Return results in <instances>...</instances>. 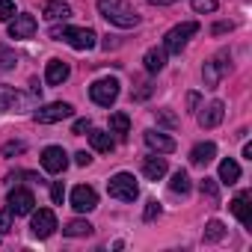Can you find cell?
Returning a JSON list of instances; mask_svg holds the SVG:
<instances>
[{
    "instance_id": "cell-1",
    "label": "cell",
    "mask_w": 252,
    "mask_h": 252,
    "mask_svg": "<svg viewBox=\"0 0 252 252\" xmlns=\"http://www.w3.org/2000/svg\"><path fill=\"white\" fill-rule=\"evenodd\" d=\"M98 15L122 30H131L140 24V12L128 3V0H98Z\"/></svg>"
},
{
    "instance_id": "cell-2",
    "label": "cell",
    "mask_w": 252,
    "mask_h": 252,
    "mask_svg": "<svg viewBox=\"0 0 252 252\" xmlns=\"http://www.w3.org/2000/svg\"><path fill=\"white\" fill-rule=\"evenodd\" d=\"M51 36L54 39H65L74 51H92L98 45V36L89 27H63V30H51Z\"/></svg>"
},
{
    "instance_id": "cell-3",
    "label": "cell",
    "mask_w": 252,
    "mask_h": 252,
    "mask_svg": "<svg viewBox=\"0 0 252 252\" xmlns=\"http://www.w3.org/2000/svg\"><path fill=\"white\" fill-rule=\"evenodd\" d=\"M107 193L113 199H119V202H134L140 196V187H137V181H134L131 172H119V175H113L107 181Z\"/></svg>"
},
{
    "instance_id": "cell-4",
    "label": "cell",
    "mask_w": 252,
    "mask_h": 252,
    "mask_svg": "<svg viewBox=\"0 0 252 252\" xmlns=\"http://www.w3.org/2000/svg\"><path fill=\"white\" fill-rule=\"evenodd\" d=\"M228 71H231V54H228V51H220V54H217L214 60H208V63H205V68H202L205 86H208V89L220 86V80H222Z\"/></svg>"
},
{
    "instance_id": "cell-5",
    "label": "cell",
    "mask_w": 252,
    "mask_h": 252,
    "mask_svg": "<svg viewBox=\"0 0 252 252\" xmlns=\"http://www.w3.org/2000/svg\"><path fill=\"white\" fill-rule=\"evenodd\" d=\"M199 33V24L196 21H184V24H178V27H172L169 33H166V39H163V51L166 54H181V48L190 42V36H196Z\"/></svg>"
},
{
    "instance_id": "cell-6",
    "label": "cell",
    "mask_w": 252,
    "mask_h": 252,
    "mask_svg": "<svg viewBox=\"0 0 252 252\" xmlns=\"http://www.w3.org/2000/svg\"><path fill=\"white\" fill-rule=\"evenodd\" d=\"M89 98L98 104V107H110L116 98H119V80L113 77H101L89 86Z\"/></svg>"
},
{
    "instance_id": "cell-7",
    "label": "cell",
    "mask_w": 252,
    "mask_h": 252,
    "mask_svg": "<svg viewBox=\"0 0 252 252\" xmlns=\"http://www.w3.org/2000/svg\"><path fill=\"white\" fill-rule=\"evenodd\" d=\"M30 107L27 95L18 92L15 86H0V110L3 113H24Z\"/></svg>"
},
{
    "instance_id": "cell-8",
    "label": "cell",
    "mask_w": 252,
    "mask_h": 252,
    "mask_svg": "<svg viewBox=\"0 0 252 252\" xmlns=\"http://www.w3.org/2000/svg\"><path fill=\"white\" fill-rule=\"evenodd\" d=\"M6 202H9V211H12L15 217H27V214H33V208H36V199H33V193H30V190H24V187H15V190H9Z\"/></svg>"
},
{
    "instance_id": "cell-9",
    "label": "cell",
    "mask_w": 252,
    "mask_h": 252,
    "mask_svg": "<svg viewBox=\"0 0 252 252\" xmlns=\"http://www.w3.org/2000/svg\"><path fill=\"white\" fill-rule=\"evenodd\" d=\"M71 104H65V101H54V104H48V107H39L36 110V122L39 125H54V122H63V119H68L71 116Z\"/></svg>"
},
{
    "instance_id": "cell-10",
    "label": "cell",
    "mask_w": 252,
    "mask_h": 252,
    "mask_svg": "<svg viewBox=\"0 0 252 252\" xmlns=\"http://www.w3.org/2000/svg\"><path fill=\"white\" fill-rule=\"evenodd\" d=\"M42 166H45V172H51V175L65 172V166H68V155H65V149H60V146H48V149L42 152Z\"/></svg>"
},
{
    "instance_id": "cell-11",
    "label": "cell",
    "mask_w": 252,
    "mask_h": 252,
    "mask_svg": "<svg viewBox=\"0 0 252 252\" xmlns=\"http://www.w3.org/2000/svg\"><path fill=\"white\" fill-rule=\"evenodd\" d=\"M30 228H33V234H36V237H51V234L57 231V217H54V211H48V208H39V211L33 214V222H30Z\"/></svg>"
},
{
    "instance_id": "cell-12",
    "label": "cell",
    "mask_w": 252,
    "mask_h": 252,
    "mask_svg": "<svg viewBox=\"0 0 252 252\" xmlns=\"http://www.w3.org/2000/svg\"><path fill=\"white\" fill-rule=\"evenodd\" d=\"M95 205H98V193H95L92 187H86V184H77V187L71 190V208H74V211L86 214V211H92Z\"/></svg>"
},
{
    "instance_id": "cell-13",
    "label": "cell",
    "mask_w": 252,
    "mask_h": 252,
    "mask_svg": "<svg viewBox=\"0 0 252 252\" xmlns=\"http://www.w3.org/2000/svg\"><path fill=\"white\" fill-rule=\"evenodd\" d=\"M9 36L12 39H33L36 36V18L33 15H15V21L9 24Z\"/></svg>"
},
{
    "instance_id": "cell-14",
    "label": "cell",
    "mask_w": 252,
    "mask_h": 252,
    "mask_svg": "<svg viewBox=\"0 0 252 252\" xmlns=\"http://www.w3.org/2000/svg\"><path fill=\"white\" fill-rule=\"evenodd\" d=\"M222 116H225V104L222 101H211L199 113V125H202V128H217V125L222 122Z\"/></svg>"
},
{
    "instance_id": "cell-15",
    "label": "cell",
    "mask_w": 252,
    "mask_h": 252,
    "mask_svg": "<svg viewBox=\"0 0 252 252\" xmlns=\"http://www.w3.org/2000/svg\"><path fill=\"white\" fill-rule=\"evenodd\" d=\"M231 214L240 220V225H252V205H249V193H237L231 199Z\"/></svg>"
},
{
    "instance_id": "cell-16",
    "label": "cell",
    "mask_w": 252,
    "mask_h": 252,
    "mask_svg": "<svg viewBox=\"0 0 252 252\" xmlns=\"http://www.w3.org/2000/svg\"><path fill=\"white\" fill-rule=\"evenodd\" d=\"M68 74H71V68H68V63H63V60H51V63H48V68H45V80H48L51 86L65 83V80H68Z\"/></svg>"
},
{
    "instance_id": "cell-17",
    "label": "cell",
    "mask_w": 252,
    "mask_h": 252,
    "mask_svg": "<svg viewBox=\"0 0 252 252\" xmlns=\"http://www.w3.org/2000/svg\"><path fill=\"white\" fill-rule=\"evenodd\" d=\"M146 146L155 149V152H163V155L175 152V140L166 137V134H160V131H146Z\"/></svg>"
},
{
    "instance_id": "cell-18",
    "label": "cell",
    "mask_w": 252,
    "mask_h": 252,
    "mask_svg": "<svg viewBox=\"0 0 252 252\" xmlns=\"http://www.w3.org/2000/svg\"><path fill=\"white\" fill-rule=\"evenodd\" d=\"M42 15L48 21H65V18H71V6L63 3V0H48V3L42 6Z\"/></svg>"
},
{
    "instance_id": "cell-19",
    "label": "cell",
    "mask_w": 252,
    "mask_h": 252,
    "mask_svg": "<svg viewBox=\"0 0 252 252\" xmlns=\"http://www.w3.org/2000/svg\"><path fill=\"white\" fill-rule=\"evenodd\" d=\"M214 158H217V146H214V143H199V146L190 152V163H196V166H208Z\"/></svg>"
},
{
    "instance_id": "cell-20",
    "label": "cell",
    "mask_w": 252,
    "mask_h": 252,
    "mask_svg": "<svg viewBox=\"0 0 252 252\" xmlns=\"http://www.w3.org/2000/svg\"><path fill=\"white\" fill-rule=\"evenodd\" d=\"M143 175H146L149 181H160V178L166 175V160H163V158H146V160H143Z\"/></svg>"
},
{
    "instance_id": "cell-21",
    "label": "cell",
    "mask_w": 252,
    "mask_h": 252,
    "mask_svg": "<svg viewBox=\"0 0 252 252\" xmlns=\"http://www.w3.org/2000/svg\"><path fill=\"white\" fill-rule=\"evenodd\" d=\"M143 63H146V71H152V74H155V71H160V68L166 65V51H163V48H152V51L146 54V60H143Z\"/></svg>"
},
{
    "instance_id": "cell-22",
    "label": "cell",
    "mask_w": 252,
    "mask_h": 252,
    "mask_svg": "<svg viewBox=\"0 0 252 252\" xmlns=\"http://www.w3.org/2000/svg\"><path fill=\"white\" fill-rule=\"evenodd\" d=\"M237 178H240V166H237V160L225 158V160L220 163V181H222V184H234Z\"/></svg>"
},
{
    "instance_id": "cell-23",
    "label": "cell",
    "mask_w": 252,
    "mask_h": 252,
    "mask_svg": "<svg viewBox=\"0 0 252 252\" xmlns=\"http://www.w3.org/2000/svg\"><path fill=\"white\" fill-rule=\"evenodd\" d=\"M89 143H92L95 152H104V155L113 152V137H110L107 131H92V134H89Z\"/></svg>"
},
{
    "instance_id": "cell-24",
    "label": "cell",
    "mask_w": 252,
    "mask_h": 252,
    "mask_svg": "<svg viewBox=\"0 0 252 252\" xmlns=\"http://www.w3.org/2000/svg\"><path fill=\"white\" fill-rule=\"evenodd\" d=\"M110 131L119 134V137L128 134V131H131V119H128V113H113V116H110Z\"/></svg>"
},
{
    "instance_id": "cell-25",
    "label": "cell",
    "mask_w": 252,
    "mask_h": 252,
    "mask_svg": "<svg viewBox=\"0 0 252 252\" xmlns=\"http://www.w3.org/2000/svg\"><path fill=\"white\" fill-rule=\"evenodd\" d=\"M169 190L178 193V196H187V193H190V175H187L184 169H178V172L172 175V181H169Z\"/></svg>"
},
{
    "instance_id": "cell-26",
    "label": "cell",
    "mask_w": 252,
    "mask_h": 252,
    "mask_svg": "<svg viewBox=\"0 0 252 252\" xmlns=\"http://www.w3.org/2000/svg\"><path fill=\"white\" fill-rule=\"evenodd\" d=\"M68 237H86V234H92V225L86 222V220H71V222H65V228H63Z\"/></svg>"
},
{
    "instance_id": "cell-27",
    "label": "cell",
    "mask_w": 252,
    "mask_h": 252,
    "mask_svg": "<svg viewBox=\"0 0 252 252\" xmlns=\"http://www.w3.org/2000/svg\"><path fill=\"white\" fill-rule=\"evenodd\" d=\"M222 234H225V225L220 222V220H211L208 225H205V240H222Z\"/></svg>"
},
{
    "instance_id": "cell-28",
    "label": "cell",
    "mask_w": 252,
    "mask_h": 252,
    "mask_svg": "<svg viewBox=\"0 0 252 252\" xmlns=\"http://www.w3.org/2000/svg\"><path fill=\"white\" fill-rule=\"evenodd\" d=\"M199 190H202V196H208L211 202H217V196H220V190H217V181H214V178H205V181L199 184Z\"/></svg>"
},
{
    "instance_id": "cell-29",
    "label": "cell",
    "mask_w": 252,
    "mask_h": 252,
    "mask_svg": "<svg viewBox=\"0 0 252 252\" xmlns=\"http://www.w3.org/2000/svg\"><path fill=\"white\" fill-rule=\"evenodd\" d=\"M220 6V0H193V9L199 12V15H208V12H214Z\"/></svg>"
},
{
    "instance_id": "cell-30",
    "label": "cell",
    "mask_w": 252,
    "mask_h": 252,
    "mask_svg": "<svg viewBox=\"0 0 252 252\" xmlns=\"http://www.w3.org/2000/svg\"><path fill=\"white\" fill-rule=\"evenodd\" d=\"M15 18V3L12 0H0V21H12Z\"/></svg>"
},
{
    "instance_id": "cell-31",
    "label": "cell",
    "mask_w": 252,
    "mask_h": 252,
    "mask_svg": "<svg viewBox=\"0 0 252 252\" xmlns=\"http://www.w3.org/2000/svg\"><path fill=\"white\" fill-rule=\"evenodd\" d=\"M158 122L163 125V128H175V125H178V119H175L169 110H158Z\"/></svg>"
},
{
    "instance_id": "cell-32",
    "label": "cell",
    "mask_w": 252,
    "mask_h": 252,
    "mask_svg": "<svg viewBox=\"0 0 252 252\" xmlns=\"http://www.w3.org/2000/svg\"><path fill=\"white\" fill-rule=\"evenodd\" d=\"M12 228V211H0V234H6Z\"/></svg>"
},
{
    "instance_id": "cell-33",
    "label": "cell",
    "mask_w": 252,
    "mask_h": 252,
    "mask_svg": "<svg viewBox=\"0 0 252 252\" xmlns=\"http://www.w3.org/2000/svg\"><path fill=\"white\" fill-rule=\"evenodd\" d=\"M86 131H92V122L89 119H77L71 125V134H86Z\"/></svg>"
},
{
    "instance_id": "cell-34",
    "label": "cell",
    "mask_w": 252,
    "mask_h": 252,
    "mask_svg": "<svg viewBox=\"0 0 252 252\" xmlns=\"http://www.w3.org/2000/svg\"><path fill=\"white\" fill-rule=\"evenodd\" d=\"M51 199H54L57 205H63V199H65V190H63V181H54V187H51Z\"/></svg>"
},
{
    "instance_id": "cell-35",
    "label": "cell",
    "mask_w": 252,
    "mask_h": 252,
    "mask_svg": "<svg viewBox=\"0 0 252 252\" xmlns=\"http://www.w3.org/2000/svg\"><path fill=\"white\" fill-rule=\"evenodd\" d=\"M158 214H160V205H158V202L152 199V202L146 205V214H143V220H146V222H152V220H155Z\"/></svg>"
},
{
    "instance_id": "cell-36",
    "label": "cell",
    "mask_w": 252,
    "mask_h": 252,
    "mask_svg": "<svg viewBox=\"0 0 252 252\" xmlns=\"http://www.w3.org/2000/svg\"><path fill=\"white\" fill-rule=\"evenodd\" d=\"M12 65H15V57L6 48H0V68H12Z\"/></svg>"
},
{
    "instance_id": "cell-37",
    "label": "cell",
    "mask_w": 252,
    "mask_h": 252,
    "mask_svg": "<svg viewBox=\"0 0 252 252\" xmlns=\"http://www.w3.org/2000/svg\"><path fill=\"white\" fill-rule=\"evenodd\" d=\"M18 152H24V143H6L3 146V155L9 158V155H18Z\"/></svg>"
},
{
    "instance_id": "cell-38",
    "label": "cell",
    "mask_w": 252,
    "mask_h": 252,
    "mask_svg": "<svg viewBox=\"0 0 252 252\" xmlns=\"http://www.w3.org/2000/svg\"><path fill=\"white\" fill-rule=\"evenodd\" d=\"M89 160H92V158H89L86 152H77V155H74V163H77V166H89Z\"/></svg>"
},
{
    "instance_id": "cell-39",
    "label": "cell",
    "mask_w": 252,
    "mask_h": 252,
    "mask_svg": "<svg viewBox=\"0 0 252 252\" xmlns=\"http://www.w3.org/2000/svg\"><path fill=\"white\" fill-rule=\"evenodd\" d=\"M187 107H190V110H196V107H199V95H196V92H190V95H187Z\"/></svg>"
},
{
    "instance_id": "cell-40",
    "label": "cell",
    "mask_w": 252,
    "mask_h": 252,
    "mask_svg": "<svg viewBox=\"0 0 252 252\" xmlns=\"http://www.w3.org/2000/svg\"><path fill=\"white\" fill-rule=\"evenodd\" d=\"M152 6H172V3H178V0H149Z\"/></svg>"
},
{
    "instance_id": "cell-41",
    "label": "cell",
    "mask_w": 252,
    "mask_h": 252,
    "mask_svg": "<svg viewBox=\"0 0 252 252\" xmlns=\"http://www.w3.org/2000/svg\"><path fill=\"white\" fill-rule=\"evenodd\" d=\"M228 30H231V21H228V24H217V27H214V33H217V36H220V33H228Z\"/></svg>"
},
{
    "instance_id": "cell-42",
    "label": "cell",
    "mask_w": 252,
    "mask_h": 252,
    "mask_svg": "<svg viewBox=\"0 0 252 252\" xmlns=\"http://www.w3.org/2000/svg\"><path fill=\"white\" fill-rule=\"evenodd\" d=\"M243 158H246V160H252V146H249V143L243 146Z\"/></svg>"
}]
</instances>
